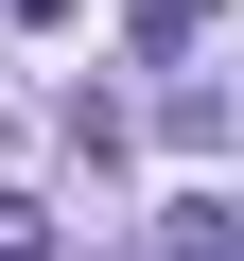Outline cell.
<instances>
[{
    "label": "cell",
    "mask_w": 244,
    "mask_h": 261,
    "mask_svg": "<svg viewBox=\"0 0 244 261\" xmlns=\"http://www.w3.org/2000/svg\"><path fill=\"white\" fill-rule=\"evenodd\" d=\"M157 261H227V192H175L157 209Z\"/></svg>",
    "instance_id": "6da1fadb"
},
{
    "label": "cell",
    "mask_w": 244,
    "mask_h": 261,
    "mask_svg": "<svg viewBox=\"0 0 244 261\" xmlns=\"http://www.w3.org/2000/svg\"><path fill=\"white\" fill-rule=\"evenodd\" d=\"M0 261H53V226H35V209H0Z\"/></svg>",
    "instance_id": "7a4b0ae2"
},
{
    "label": "cell",
    "mask_w": 244,
    "mask_h": 261,
    "mask_svg": "<svg viewBox=\"0 0 244 261\" xmlns=\"http://www.w3.org/2000/svg\"><path fill=\"white\" fill-rule=\"evenodd\" d=\"M18 18H35V35H53V18H70V0H18Z\"/></svg>",
    "instance_id": "3957f363"
}]
</instances>
